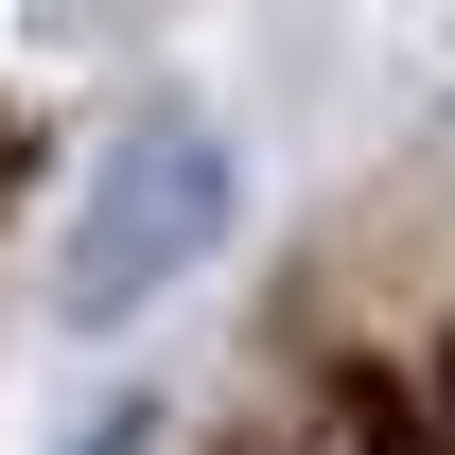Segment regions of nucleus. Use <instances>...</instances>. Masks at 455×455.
Listing matches in <instances>:
<instances>
[{
  "label": "nucleus",
  "instance_id": "f257e3e1",
  "mask_svg": "<svg viewBox=\"0 0 455 455\" xmlns=\"http://www.w3.org/2000/svg\"><path fill=\"white\" fill-rule=\"evenodd\" d=\"M211 228H228V140H211L193 106H140V123L106 140V175H88L70 245H53V315H70V333L158 315V298L211 263Z\"/></svg>",
  "mask_w": 455,
  "mask_h": 455
}]
</instances>
